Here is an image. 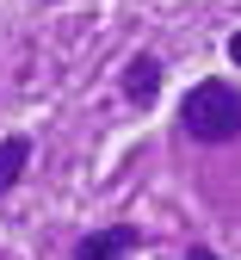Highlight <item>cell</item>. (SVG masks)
Masks as SVG:
<instances>
[{"instance_id":"obj_1","label":"cell","mask_w":241,"mask_h":260,"mask_svg":"<svg viewBox=\"0 0 241 260\" xmlns=\"http://www.w3.org/2000/svg\"><path fill=\"white\" fill-rule=\"evenodd\" d=\"M180 130L192 143H229V137H241V93L229 81H198L180 100Z\"/></svg>"},{"instance_id":"obj_2","label":"cell","mask_w":241,"mask_h":260,"mask_svg":"<svg viewBox=\"0 0 241 260\" xmlns=\"http://www.w3.org/2000/svg\"><path fill=\"white\" fill-rule=\"evenodd\" d=\"M136 242H143V236H136L130 223H106V230H87V236H81L75 260H124Z\"/></svg>"},{"instance_id":"obj_3","label":"cell","mask_w":241,"mask_h":260,"mask_svg":"<svg viewBox=\"0 0 241 260\" xmlns=\"http://www.w3.org/2000/svg\"><path fill=\"white\" fill-rule=\"evenodd\" d=\"M155 93H161V56H130L124 62V100L130 106H155Z\"/></svg>"},{"instance_id":"obj_4","label":"cell","mask_w":241,"mask_h":260,"mask_svg":"<svg viewBox=\"0 0 241 260\" xmlns=\"http://www.w3.org/2000/svg\"><path fill=\"white\" fill-rule=\"evenodd\" d=\"M25 168H31V137H0V199L19 186Z\"/></svg>"},{"instance_id":"obj_5","label":"cell","mask_w":241,"mask_h":260,"mask_svg":"<svg viewBox=\"0 0 241 260\" xmlns=\"http://www.w3.org/2000/svg\"><path fill=\"white\" fill-rule=\"evenodd\" d=\"M186 260H217V248H204V242H192V248H186Z\"/></svg>"},{"instance_id":"obj_6","label":"cell","mask_w":241,"mask_h":260,"mask_svg":"<svg viewBox=\"0 0 241 260\" xmlns=\"http://www.w3.org/2000/svg\"><path fill=\"white\" fill-rule=\"evenodd\" d=\"M229 56H235V62H241V31H235V38H229Z\"/></svg>"}]
</instances>
